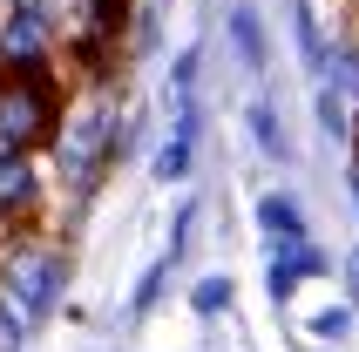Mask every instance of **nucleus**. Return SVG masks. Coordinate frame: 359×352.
Returning <instances> with one entry per match:
<instances>
[{
    "label": "nucleus",
    "mask_w": 359,
    "mask_h": 352,
    "mask_svg": "<svg viewBox=\"0 0 359 352\" xmlns=\"http://www.w3.org/2000/svg\"><path fill=\"white\" fill-rule=\"evenodd\" d=\"M116 149H122V122H116V109L109 102H88L68 129H61V183L75 196H88L109 176V163H116Z\"/></svg>",
    "instance_id": "1"
},
{
    "label": "nucleus",
    "mask_w": 359,
    "mask_h": 352,
    "mask_svg": "<svg viewBox=\"0 0 359 352\" xmlns=\"http://www.w3.org/2000/svg\"><path fill=\"white\" fill-rule=\"evenodd\" d=\"M61 122V95L48 75H0V149H27L55 136Z\"/></svg>",
    "instance_id": "2"
},
{
    "label": "nucleus",
    "mask_w": 359,
    "mask_h": 352,
    "mask_svg": "<svg viewBox=\"0 0 359 352\" xmlns=\"http://www.w3.org/2000/svg\"><path fill=\"white\" fill-rule=\"evenodd\" d=\"M61 285H68V257L55 244H41V237H7L0 244V292L20 298L34 318L61 298Z\"/></svg>",
    "instance_id": "3"
},
{
    "label": "nucleus",
    "mask_w": 359,
    "mask_h": 352,
    "mask_svg": "<svg viewBox=\"0 0 359 352\" xmlns=\"http://www.w3.org/2000/svg\"><path fill=\"white\" fill-rule=\"evenodd\" d=\"M41 210V170L27 149H0V224H34Z\"/></svg>",
    "instance_id": "4"
},
{
    "label": "nucleus",
    "mask_w": 359,
    "mask_h": 352,
    "mask_svg": "<svg viewBox=\"0 0 359 352\" xmlns=\"http://www.w3.org/2000/svg\"><path fill=\"white\" fill-rule=\"evenodd\" d=\"M325 271V264H319V251H312V244H305V237H299V244H285V257H278V264H271V292H292V285H299V278H319Z\"/></svg>",
    "instance_id": "5"
},
{
    "label": "nucleus",
    "mask_w": 359,
    "mask_h": 352,
    "mask_svg": "<svg viewBox=\"0 0 359 352\" xmlns=\"http://www.w3.org/2000/svg\"><path fill=\"white\" fill-rule=\"evenodd\" d=\"M27 332H34V312L0 292V352H27Z\"/></svg>",
    "instance_id": "6"
},
{
    "label": "nucleus",
    "mask_w": 359,
    "mask_h": 352,
    "mask_svg": "<svg viewBox=\"0 0 359 352\" xmlns=\"http://www.w3.org/2000/svg\"><path fill=\"white\" fill-rule=\"evenodd\" d=\"M190 136H197V122L183 116V122H177V136L163 142V156H156V176H163V183H177V176H190Z\"/></svg>",
    "instance_id": "7"
},
{
    "label": "nucleus",
    "mask_w": 359,
    "mask_h": 352,
    "mask_svg": "<svg viewBox=\"0 0 359 352\" xmlns=\"http://www.w3.org/2000/svg\"><path fill=\"white\" fill-rule=\"evenodd\" d=\"M258 217H264V231H271V237H285V244H299V203H292V196H264V203H258Z\"/></svg>",
    "instance_id": "8"
},
{
    "label": "nucleus",
    "mask_w": 359,
    "mask_h": 352,
    "mask_svg": "<svg viewBox=\"0 0 359 352\" xmlns=\"http://www.w3.org/2000/svg\"><path fill=\"white\" fill-rule=\"evenodd\" d=\"M190 305H197V312H217V305H231V278H203L197 292H190Z\"/></svg>",
    "instance_id": "9"
},
{
    "label": "nucleus",
    "mask_w": 359,
    "mask_h": 352,
    "mask_svg": "<svg viewBox=\"0 0 359 352\" xmlns=\"http://www.w3.org/2000/svg\"><path fill=\"white\" fill-rule=\"evenodd\" d=\"M163 278H170V257H163V264H149V278H142V285H136V312H149V305H156Z\"/></svg>",
    "instance_id": "10"
},
{
    "label": "nucleus",
    "mask_w": 359,
    "mask_h": 352,
    "mask_svg": "<svg viewBox=\"0 0 359 352\" xmlns=\"http://www.w3.org/2000/svg\"><path fill=\"white\" fill-rule=\"evenodd\" d=\"M312 332L319 339H346V305H325V312L312 318Z\"/></svg>",
    "instance_id": "11"
},
{
    "label": "nucleus",
    "mask_w": 359,
    "mask_h": 352,
    "mask_svg": "<svg viewBox=\"0 0 359 352\" xmlns=\"http://www.w3.org/2000/svg\"><path fill=\"white\" fill-rule=\"evenodd\" d=\"M251 129H258V142H264V149H278V156H285V136H278V122L264 116V109L251 116Z\"/></svg>",
    "instance_id": "12"
}]
</instances>
